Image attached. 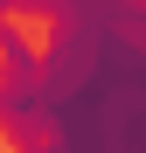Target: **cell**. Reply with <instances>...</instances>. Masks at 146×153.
Wrapping results in <instances>:
<instances>
[{"mask_svg": "<svg viewBox=\"0 0 146 153\" xmlns=\"http://www.w3.org/2000/svg\"><path fill=\"white\" fill-rule=\"evenodd\" d=\"M42 49V125L14 153H139V84H146V0H77L49 14Z\"/></svg>", "mask_w": 146, "mask_h": 153, "instance_id": "1", "label": "cell"}, {"mask_svg": "<svg viewBox=\"0 0 146 153\" xmlns=\"http://www.w3.org/2000/svg\"><path fill=\"white\" fill-rule=\"evenodd\" d=\"M0 14H28V0H0Z\"/></svg>", "mask_w": 146, "mask_h": 153, "instance_id": "2", "label": "cell"}]
</instances>
